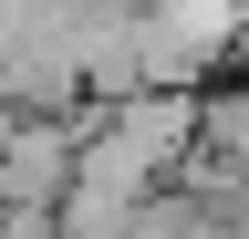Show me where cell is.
<instances>
[{
  "label": "cell",
  "instance_id": "6da1fadb",
  "mask_svg": "<svg viewBox=\"0 0 249 239\" xmlns=\"http://www.w3.org/2000/svg\"><path fill=\"white\" fill-rule=\"evenodd\" d=\"M73 156H83V135L62 125V114H21V125H0V219H62V198H73Z\"/></svg>",
  "mask_w": 249,
  "mask_h": 239
},
{
  "label": "cell",
  "instance_id": "7a4b0ae2",
  "mask_svg": "<svg viewBox=\"0 0 249 239\" xmlns=\"http://www.w3.org/2000/svg\"><path fill=\"white\" fill-rule=\"evenodd\" d=\"M197 135H208V166L249 187V94H229V104H208V114H197Z\"/></svg>",
  "mask_w": 249,
  "mask_h": 239
}]
</instances>
